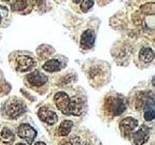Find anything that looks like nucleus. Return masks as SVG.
<instances>
[{
    "label": "nucleus",
    "mask_w": 155,
    "mask_h": 145,
    "mask_svg": "<svg viewBox=\"0 0 155 145\" xmlns=\"http://www.w3.org/2000/svg\"><path fill=\"white\" fill-rule=\"evenodd\" d=\"M84 108V102L81 97L75 96L71 99V105H70V115L80 116Z\"/></svg>",
    "instance_id": "obj_12"
},
{
    "label": "nucleus",
    "mask_w": 155,
    "mask_h": 145,
    "mask_svg": "<svg viewBox=\"0 0 155 145\" xmlns=\"http://www.w3.org/2000/svg\"><path fill=\"white\" fill-rule=\"evenodd\" d=\"M26 108L24 104L19 100H13L6 106V113L10 118L15 119L19 117L21 114L24 113Z\"/></svg>",
    "instance_id": "obj_3"
},
{
    "label": "nucleus",
    "mask_w": 155,
    "mask_h": 145,
    "mask_svg": "<svg viewBox=\"0 0 155 145\" xmlns=\"http://www.w3.org/2000/svg\"><path fill=\"white\" fill-rule=\"evenodd\" d=\"M54 103L63 114L70 115L71 99L65 92H58L54 95Z\"/></svg>",
    "instance_id": "obj_4"
},
{
    "label": "nucleus",
    "mask_w": 155,
    "mask_h": 145,
    "mask_svg": "<svg viewBox=\"0 0 155 145\" xmlns=\"http://www.w3.org/2000/svg\"><path fill=\"white\" fill-rule=\"evenodd\" d=\"M143 117L147 121H151L155 118V110L154 109H147L144 111Z\"/></svg>",
    "instance_id": "obj_19"
},
{
    "label": "nucleus",
    "mask_w": 155,
    "mask_h": 145,
    "mask_svg": "<svg viewBox=\"0 0 155 145\" xmlns=\"http://www.w3.org/2000/svg\"><path fill=\"white\" fill-rule=\"evenodd\" d=\"M0 22H1V16H0Z\"/></svg>",
    "instance_id": "obj_24"
},
{
    "label": "nucleus",
    "mask_w": 155,
    "mask_h": 145,
    "mask_svg": "<svg viewBox=\"0 0 155 145\" xmlns=\"http://www.w3.org/2000/svg\"><path fill=\"white\" fill-rule=\"evenodd\" d=\"M1 135H2V137L4 138H11L13 137V133L11 132V130H9L8 128H4L2 130V133H1Z\"/></svg>",
    "instance_id": "obj_20"
},
{
    "label": "nucleus",
    "mask_w": 155,
    "mask_h": 145,
    "mask_svg": "<svg viewBox=\"0 0 155 145\" xmlns=\"http://www.w3.org/2000/svg\"><path fill=\"white\" fill-rule=\"evenodd\" d=\"M73 122L71 120H64L63 122L60 124L59 128H58V134L60 137H66L70 134L71 130L73 128Z\"/></svg>",
    "instance_id": "obj_15"
},
{
    "label": "nucleus",
    "mask_w": 155,
    "mask_h": 145,
    "mask_svg": "<svg viewBox=\"0 0 155 145\" xmlns=\"http://www.w3.org/2000/svg\"><path fill=\"white\" fill-rule=\"evenodd\" d=\"M155 105V95L152 91H140L135 95V108L137 110L153 109Z\"/></svg>",
    "instance_id": "obj_2"
},
{
    "label": "nucleus",
    "mask_w": 155,
    "mask_h": 145,
    "mask_svg": "<svg viewBox=\"0 0 155 145\" xmlns=\"http://www.w3.org/2000/svg\"><path fill=\"white\" fill-rule=\"evenodd\" d=\"M26 79H27V81L32 86H36V87L42 86V85H44L48 81L47 76L42 74V72H39V71H34V72H32L31 74H29L27 76Z\"/></svg>",
    "instance_id": "obj_10"
},
{
    "label": "nucleus",
    "mask_w": 155,
    "mask_h": 145,
    "mask_svg": "<svg viewBox=\"0 0 155 145\" xmlns=\"http://www.w3.org/2000/svg\"><path fill=\"white\" fill-rule=\"evenodd\" d=\"M104 108L106 113L110 116H118L122 114L126 109V104L122 97L118 95L108 97L105 101Z\"/></svg>",
    "instance_id": "obj_1"
},
{
    "label": "nucleus",
    "mask_w": 155,
    "mask_h": 145,
    "mask_svg": "<svg viewBox=\"0 0 155 145\" xmlns=\"http://www.w3.org/2000/svg\"><path fill=\"white\" fill-rule=\"evenodd\" d=\"M150 129L147 125H142L137 132L133 133L132 134V140L135 145H143L144 143L147 142L149 138Z\"/></svg>",
    "instance_id": "obj_7"
},
{
    "label": "nucleus",
    "mask_w": 155,
    "mask_h": 145,
    "mask_svg": "<svg viewBox=\"0 0 155 145\" xmlns=\"http://www.w3.org/2000/svg\"><path fill=\"white\" fill-rule=\"evenodd\" d=\"M154 55H155L154 51L150 47H143L142 50H140V53H139L140 59L144 63L151 62L154 58Z\"/></svg>",
    "instance_id": "obj_14"
},
{
    "label": "nucleus",
    "mask_w": 155,
    "mask_h": 145,
    "mask_svg": "<svg viewBox=\"0 0 155 145\" xmlns=\"http://www.w3.org/2000/svg\"><path fill=\"white\" fill-rule=\"evenodd\" d=\"M61 63L58 61L57 59H51L48 60L43 66V69L48 72H58L61 70Z\"/></svg>",
    "instance_id": "obj_13"
},
{
    "label": "nucleus",
    "mask_w": 155,
    "mask_h": 145,
    "mask_svg": "<svg viewBox=\"0 0 155 145\" xmlns=\"http://www.w3.org/2000/svg\"><path fill=\"white\" fill-rule=\"evenodd\" d=\"M35 61L32 57L30 56H26V55H23V56H19L17 61H16V68L18 71H21V72H27V71H30L32 68L35 66Z\"/></svg>",
    "instance_id": "obj_8"
},
{
    "label": "nucleus",
    "mask_w": 155,
    "mask_h": 145,
    "mask_svg": "<svg viewBox=\"0 0 155 145\" xmlns=\"http://www.w3.org/2000/svg\"><path fill=\"white\" fill-rule=\"evenodd\" d=\"M18 135L21 138L26 140L28 144H32L37 135V132L29 124H21L18 128Z\"/></svg>",
    "instance_id": "obj_6"
},
{
    "label": "nucleus",
    "mask_w": 155,
    "mask_h": 145,
    "mask_svg": "<svg viewBox=\"0 0 155 145\" xmlns=\"http://www.w3.org/2000/svg\"><path fill=\"white\" fill-rule=\"evenodd\" d=\"M84 145H87V144H84Z\"/></svg>",
    "instance_id": "obj_25"
},
{
    "label": "nucleus",
    "mask_w": 155,
    "mask_h": 145,
    "mask_svg": "<svg viewBox=\"0 0 155 145\" xmlns=\"http://www.w3.org/2000/svg\"><path fill=\"white\" fill-rule=\"evenodd\" d=\"M138 120L135 119L133 117H126L123 120H121V122L119 123V129L120 132L124 137H129L130 135L133 134V132L135 129L138 127Z\"/></svg>",
    "instance_id": "obj_5"
},
{
    "label": "nucleus",
    "mask_w": 155,
    "mask_h": 145,
    "mask_svg": "<svg viewBox=\"0 0 155 145\" xmlns=\"http://www.w3.org/2000/svg\"><path fill=\"white\" fill-rule=\"evenodd\" d=\"M152 85H153L154 89H155V76H153V79H152Z\"/></svg>",
    "instance_id": "obj_22"
},
{
    "label": "nucleus",
    "mask_w": 155,
    "mask_h": 145,
    "mask_svg": "<svg viewBox=\"0 0 155 145\" xmlns=\"http://www.w3.org/2000/svg\"><path fill=\"white\" fill-rule=\"evenodd\" d=\"M51 47L50 46H47L46 45V50H43V47H40L38 48V55L39 56H41V57H46V56H50L51 53L53 52V51H48L47 50H48Z\"/></svg>",
    "instance_id": "obj_18"
},
{
    "label": "nucleus",
    "mask_w": 155,
    "mask_h": 145,
    "mask_svg": "<svg viewBox=\"0 0 155 145\" xmlns=\"http://www.w3.org/2000/svg\"><path fill=\"white\" fill-rule=\"evenodd\" d=\"M16 145H25V144H24V143H17Z\"/></svg>",
    "instance_id": "obj_23"
},
{
    "label": "nucleus",
    "mask_w": 155,
    "mask_h": 145,
    "mask_svg": "<svg viewBox=\"0 0 155 145\" xmlns=\"http://www.w3.org/2000/svg\"><path fill=\"white\" fill-rule=\"evenodd\" d=\"M93 4H94V1H92V0H84V1H81V11L84 13H86L92 6H93Z\"/></svg>",
    "instance_id": "obj_17"
},
{
    "label": "nucleus",
    "mask_w": 155,
    "mask_h": 145,
    "mask_svg": "<svg viewBox=\"0 0 155 145\" xmlns=\"http://www.w3.org/2000/svg\"><path fill=\"white\" fill-rule=\"evenodd\" d=\"M95 33L91 29H87L85 30L81 37V47L84 50H89V48L93 47L95 43Z\"/></svg>",
    "instance_id": "obj_9"
},
{
    "label": "nucleus",
    "mask_w": 155,
    "mask_h": 145,
    "mask_svg": "<svg viewBox=\"0 0 155 145\" xmlns=\"http://www.w3.org/2000/svg\"><path fill=\"white\" fill-rule=\"evenodd\" d=\"M34 145H46V143H44L42 141H38V142H36Z\"/></svg>",
    "instance_id": "obj_21"
},
{
    "label": "nucleus",
    "mask_w": 155,
    "mask_h": 145,
    "mask_svg": "<svg viewBox=\"0 0 155 145\" xmlns=\"http://www.w3.org/2000/svg\"><path fill=\"white\" fill-rule=\"evenodd\" d=\"M27 6L26 1H22V0H17V1H13L11 4V8L13 11H23Z\"/></svg>",
    "instance_id": "obj_16"
},
{
    "label": "nucleus",
    "mask_w": 155,
    "mask_h": 145,
    "mask_svg": "<svg viewBox=\"0 0 155 145\" xmlns=\"http://www.w3.org/2000/svg\"><path fill=\"white\" fill-rule=\"evenodd\" d=\"M38 116L43 122H45L48 125H53L57 122V115L55 112L48 109L46 108H42L38 111Z\"/></svg>",
    "instance_id": "obj_11"
}]
</instances>
